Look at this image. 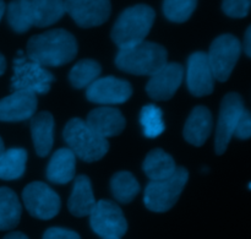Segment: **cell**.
<instances>
[{
    "instance_id": "cell-35",
    "label": "cell",
    "mask_w": 251,
    "mask_h": 239,
    "mask_svg": "<svg viewBox=\"0 0 251 239\" xmlns=\"http://www.w3.org/2000/svg\"><path fill=\"white\" fill-rule=\"evenodd\" d=\"M4 12H5V4L2 1H0V20H1Z\"/></svg>"
},
{
    "instance_id": "cell-24",
    "label": "cell",
    "mask_w": 251,
    "mask_h": 239,
    "mask_svg": "<svg viewBox=\"0 0 251 239\" xmlns=\"http://www.w3.org/2000/svg\"><path fill=\"white\" fill-rule=\"evenodd\" d=\"M27 152L24 149L6 150L0 156V179L14 181L22 177L26 169Z\"/></svg>"
},
{
    "instance_id": "cell-32",
    "label": "cell",
    "mask_w": 251,
    "mask_h": 239,
    "mask_svg": "<svg viewBox=\"0 0 251 239\" xmlns=\"http://www.w3.org/2000/svg\"><path fill=\"white\" fill-rule=\"evenodd\" d=\"M244 51L248 56L251 55V27H248L244 39Z\"/></svg>"
},
{
    "instance_id": "cell-2",
    "label": "cell",
    "mask_w": 251,
    "mask_h": 239,
    "mask_svg": "<svg viewBox=\"0 0 251 239\" xmlns=\"http://www.w3.org/2000/svg\"><path fill=\"white\" fill-rule=\"evenodd\" d=\"M64 14L63 1L58 0H17L7 6V21L17 33H24L32 26H50L59 21Z\"/></svg>"
},
{
    "instance_id": "cell-23",
    "label": "cell",
    "mask_w": 251,
    "mask_h": 239,
    "mask_svg": "<svg viewBox=\"0 0 251 239\" xmlns=\"http://www.w3.org/2000/svg\"><path fill=\"white\" fill-rule=\"evenodd\" d=\"M22 208L16 194L9 188H0V231L12 230L20 223Z\"/></svg>"
},
{
    "instance_id": "cell-20",
    "label": "cell",
    "mask_w": 251,
    "mask_h": 239,
    "mask_svg": "<svg viewBox=\"0 0 251 239\" xmlns=\"http://www.w3.org/2000/svg\"><path fill=\"white\" fill-rule=\"evenodd\" d=\"M76 159L69 149H60L51 156L47 167V178L54 184H66L75 178Z\"/></svg>"
},
{
    "instance_id": "cell-30",
    "label": "cell",
    "mask_w": 251,
    "mask_h": 239,
    "mask_svg": "<svg viewBox=\"0 0 251 239\" xmlns=\"http://www.w3.org/2000/svg\"><path fill=\"white\" fill-rule=\"evenodd\" d=\"M234 135L242 140H247L251 136V115L249 110H244L237 128H235Z\"/></svg>"
},
{
    "instance_id": "cell-22",
    "label": "cell",
    "mask_w": 251,
    "mask_h": 239,
    "mask_svg": "<svg viewBox=\"0 0 251 239\" xmlns=\"http://www.w3.org/2000/svg\"><path fill=\"white\" fill-rule=\"evenodd\" d=\"M144 172L152 182L169 178L176 172V161L162 149L152 150L144 161Z\"/></svg>"
},
{
    "instance_id": "cell-27",
    "label": "cell",
    "mask_w": 251,
    "mask_h": 239,
    "mask_svg": "<svg viewBox=\"0 0 251 239\" xmlns=\"http://www.w3.org/2000/svg\"><path fill=\"white\" fill-rule=\"evenodd\" d=\"M162 110L157 106L146 105L141 109L140 114V123L142 125L144 135L150 139L159 136L166 129L163 117H162Z\"/></svg>"
},
{
    "instance_id": "cell-28",
    "label": "cell",
    "mask_w": 251,
    "mask_h": 239,
    "mask_svg": "<svg viewBox=\"0 0 251 239\" xmlns=\"http://www.w3.org/2000/svg\"><path fill=\"white\" fill-rule=\"evenodd\" d=\"M198 2L193 0H167L163 2V12L173 22H185L196 9Z\"/></svg>"
},
{
    "instance_id": "cell-5",
    "label": "cell",
    "mask_w": 251,
    "mask_h": 239,
    "mask_svg": "<svg viewBox=\"0 0 251 239\" xmlns=\"http://www.w3.org/2000/svg\"><path fill=\"white\" fill-rule=\"evenodd\" d=\"M64 140L69 150L85 162L100 161L109 150L108 140L96 134L80 118H74L65 125Z\"/></svg>"
},
{
    "instance_id": "cell-10",
    "label": "cell",
    "mask_w": 251,
    "mask_h": 239,
    "mask_svg": "<svg viewBox=\"0 0 251 239\" xmlns=\"http://www.w3.org/2000/svg\"><path fill=\"white\" fill-rule=\"evenodd\" d=\"M22 199L27 211L39 220H50L60 210V198L43 182L29 183L22 191Z\"/></svg>"
},
{
    "instance_id": "cell-15",
    "label": "cell",
    "mask_w": 251,
    "mask_h": 239,
    "mask_svg": "<svg viewBox=\"0 0 251 239\" xmlns=\"http://www.w3.org/2000/svg\"><path fill=\"white\" fill-rule=\"evenodd\" d=\"M184 69L178 63H167L147 82L146 91L156 101H167L174 96L183 81Z\"/></svg>"
},
{
    "instance_id": "cell-8",
    "label": "cell",
    "mask_w": 251,
    "mask_h": 239,
    "mask_svg": "<svg viewBox=\"0 0 251 239\" xmlns=\"http://www.w3.org/2000/svg\"><path fill=\"white\" fill-rule=\"evenodd\" d=\"M92 231L102 239H122L127 222L122 209L110 200H100L90 215Z\"/></svg>"
},
{
    "instance_id": "cell-17",
    "label": "cell",
    "mask_w": 251,
    "mask_h": 239,
    "mask_svg": "<svg viewBox=\"0 0 251 239\" xmlns=\"http://www.w3.org/2000/svg\"><path fill=\"white\" fill-rule=\"evenodd\" d=\"M86 124L96 134L107 139L122 134L125 129V118L117 108L103 106L91 110Z\"/></svg>"
},
{
    "instance_id": "cell-6",
    "label": "cell",
    "mask_w": 251,
    "mask_h": 239,
    "mask_svg": "<svg viewBox=\"0 0 251 239\" xmlns=\"http://www.w3.org/2000/svg\"><path fill=\"white\" fill-rule=\"evenodd\" d=\"M189 179V172L184 167H176V172L163 181L150 182L145 189L144 201L153 212L169 211L178 201Z\"/></svg>"
},
{
    "instance_id": "cell-33",
    "label": "cell",
    "mask_w": 251,
    "mask_h": 239,
    "mask_svg": "<svg viewBox=\"0 0 251 239\" xmlns=\"http://www.w3.org/2000/svg\"><path fill=\"white\" fill-rule=\"evenodd\" d=\"M2 239H28V238H27V236H25L24 233L21 232H12V233H9L7 236H5Z\"/></svg>"
},
{
    "instance_id": "cell-1",
    "label": "cell",
    "mask_w": 251,
    "mask_h": 239,
    "mask_svg": "<svg viewBox=\"0 0 251 239\" xmlns=\"http://www.w3.org/2000/svg\"><path fill=\"white\" fill-rule=\"evenodd\" d=\"M77 54V42L70 32L55 28L29 38L27 55L41 66H61Z\"/></svg>"
},
{
    "instance_id": "cell-16",
    "label": "cell",
    "mask_w": 251,
    "mask_h": 239,
    "mask_svg": "<svg viewBox=\"0 0 251 239\" xmlns=\"http://www.w3.org/2000/svg\"><path fill=\"white\" fill-rule=\"evenodd\" d=\"M37 97L26 91H15L12 95L0 100V122H22L34 115Z\"/></svg>"
},
{
    "instance_id": "cell-25",
    "label": "cell",
    "mask_w": 251,
    "mask_h": 239,
    "mask_svg": "<svg viewBox=\"0 0 251 239\" xmlns=\"http://www.w3.org/2000/svg\"><path fill=\"white\" fill-rule=\"evenodd\" d=\"M113 196L122 204H129L140 193V184L130 172H118L110 181Z\"/></svg>"
},
{
    "instance_id": "cell-12",
    "label": "cell",
    "mask_w": 251,
    "mask_h": 239,
    "mask_svg": "<svg viewBox=\"0 0 251 239\" xmlns=\"http://www.w3.org/2000/svg\"><path fill=\"white\" fill-rule=\"evenodd\" d=\"M131 95V85L127 81L114 76L97 79L86 90V97L90 102L104 106L124 103Z\"/></svg>"
},
{
    "instance_id": "cell-29",
    "label": "cell",
    "mask_w": 251,
    "mask_h": 239,
    "mask_svg": "<svg viewBox=\"0 0 251 239\" xmlns=\"http://www.w3.org/2000/svg\"><path fill=\"white\" fill-rule=\"evenodd\" d=\"M222 9L225 11L226 15L230 17H245L249 14L250 10V1L249 0H227V1H223Z\"/></svg>"
},
{
    "instance_id": "cell-26",
    "label": "cell",
    "mask_w": 251,
    "mask_h": 239,
    "mask_svg": "<svg viewBox=\"0 0 251 239\" xmlns=\"http://www.w3.org/2000/svg\"><path fill=\"white\" fill-rule=\"evenodd\" d=\"M100 65L92 59H83L75 64L69 74V80L75 88L88 87L100 76Z\"/></svg>"
},
{
    "instance_id": "cell-18",
    "label": "cell",
    "mask_w": 251,
    "mask_h": 239,
    "mask_svg": "<svg viewBox=\"0 0 251 239\" xmlns=\"http://www.w3.org/2000/svg\"><path fill=\"white\" fill-rule=\"evenodd\" d=\"M212 130V115L208 108L198 106L189 115L184 127V137L194 146H202Z\"/></svg>"
},
{
    "instance_id": "cell-14",
    "label": "cell",
    "mask_w": 251,
    "mask_h": 239,
    "mask_svg": "<svg viewBox=\"0 0 251 239\" xmlns=\"http://www.w3.org/2000/svg\"><path fill=\"white\" fill-rule=\"evenodd\" d=\"M186 83L189 91L196 97H203L213 92L215 78L208 63L207 53L196 52L189 56Z\"/></svg>"
},
{
    "instance_id": "cell-13",
    "label": "cell",
    "mask_w": 251,
    "mask_h": 239,
    "mask_svg": "<svg viewBox=\"0 0 251 239\" xmlns=\"http://www.w3.org/2000/svg\"><path fill=\"white\" fill-rule=\"evenodd\" d=\"M65 12L83 28L104 24L110 15V2L107 0H69L63 1Z\"/></svg>"
},
{
    "instance_id": "cell-31",
    "label": "cell",
    "mask_w": 251,
    "mask_h": 239,
    "mask_svg": "<svg viewBox=\"0 0 251 239\" xmlns=\"http://www.w3.org/2000/svg\"><path fill=\"white\" fill-rule=\"evenodd\" d=\"M43 239H81V237L74 231L66 230V228L51 227L44 232Z\"/></svg>"
},
{
    "instance_id": "cell-11",
    "label": "cell",
    "mask_w": 251,
    "mask_h": 239,
    "mask_svg": "<svg viewBox=\"0 0 251 239\" xmlns=\"http://www.w3.org/2000/svg\"><path fill=\"white\" fill-rule=\"evenodd\" d=\"M244 110V101L242 96L235 92L225 96L221 105L220 119L216 130L215 147L217 155H223L226 152Z\"/></svg>"
},
{
    "instance_id": "cell-3",
    "label": "cell",
    "mask_w": 251,
    "mask_h": 239,
    "mask_svg": "<svg viewBox=\"0 0 251 239\" xmlns=\"http://www.w3.org/2000/svg\"><path fill=\"white\" fill-rule=\"evenodd\" d=\"M154 10L149 5H135L120 14L112 29V39L119 49L145 41L154 22Z\"/></svg>"
},
{
    "instance_id": "cell-4",
    "label": "cell",
    "mask_w": 251,
    "mask_h": 239,
    "mask_svg": "<svg viewBox=\"0 0 251 239\" xmlns=\"http://www.w3.org/2000/svg\"><path fill=\"white\" fill-rule=\"evenodd\" d=\"M166 48L152 42H141L129 48L119 49L115 65L125 73L152 76L167 64Z\"/></svg>"
},
{
    "instance_id": "cell-21",
    "label": "cell",
    "mask_w": 251,
    "mask_h": 239,
    "mask_svg": "<svg viewBox=\"0 0 251 239\" xmlns=\"http://www.w3.org/2000/svg\"><path fill=\"white\" fill-rule=\"evenodd\" d=\"M54 118L49 112H41L31 119V133L38 156L46 157L53 147Z\"/></svg>"
},
{
    "instance_id": "cell-7",
    "label": "cell",
    "mask_w": 251,
    "mask_h": 239,
    "mask_svg": "<svg viewBox=\"0 0 251 239\" xmlns=\"http://www.w3.org/2000/svg\"><path fill=\"white\" fill-rule=\"evenodd\" d=\"M54 76L46 68L27 60L26 56L14 60V75L11 79V88L14 91H26L34 95H44L49 92Z\"/></svg>"
},
{
    "instance_id": "cell-9",
    "label": "cell",
    "mask_w": 251,
    "mask_h": 239,
    "mask_svg": "<svg viewBox=\"0 0 251 239\" xmlns=\"http://www.w3.org/2000/svg\"><path fill=\"white\" fill-rule=\"evenodd\" d=\"M242 43L233 34H222L212 42L207 54L213 78L227 81L239 59Z\"/></svg>"
},
{
    "instance_id": "cell-19",
    "label": "cell",
    "mask_w": 251,
    "mask_h": 239,
    "mask_svg": "<svg viewBox=\"0 0 251 239\" xmlns=\"http://www.w3.org/2000/svg\"><path fill=\"white\" fill-rule=\"evenodd\" d=\"M92 184L87 176H77L74 182L73 193L68 201L69 211L76 217L90 216L96 206Z\"/></svg>"
},
{
    "instance_id": "cell-36",
    "label": "cell",
    "mask_w": 251,
    "mask_h": 239,
    "mask_svg": "<svg viewBox=\"0 0 251 239\" xmlns=\"http://www.w3.org/2000/svg\"><path fill=\"white\" fill-rule=\"evenodd\" d=\"M5 152V146H4V141H2V139L0 137V156H1L2 154Z\"/></svg>"
},
{
    "instance_id": "cell-34",
    "label": "cell",
    "mask_w": 251,
    "mask_h": 239,
    "mask_svg": "<svg viewBox=\"0 0 251 239\" xmlns=\"http://www.w3.org/2000/svg\"><path fill=\"white\" fill-rule=\"evenodd\" d=\"M5 70H6V60H5L4 55L0 53V76L5 73Z\"/></svg>"
}]
</instances>
